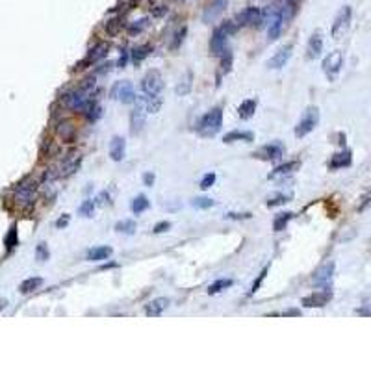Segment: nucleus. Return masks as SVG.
I'll return each instance as SVG.
<instances>
[{"label": "nucleus", "mask_w": 371, "mask_h": 371, "mask_svg": "<svg viewBox=\"0 0 371 371\" xmlns=\"http://www.w3.org/2000/svg\"><path fill=\"white\" fill-rule=\"evenodd\" d=\"M108 51H110V45H108L106 41H101V43H97V45L93 46L91 51L87 52V56L84 58L80 63H77L75 71H82V69H86V67H91L93 63H98V61L104 60V58L108 56Z\"/></svg>", "instance_id": "obj_7"}, {"label": "nucleus", "mask_w": 371, "mask_h": 371, "mask_svg": "<svg viewBox=\"0 0 371 371\" xmlns=\"http://www.w3.org/2000/svg\"><path fill=\"white\" fill-rule=\"evenodd\" d=\"M171 229V223L169 221H160V223L154 227V234H163V232H167V230Z\"/></svg>", "instance_id": "obj_48"}, {"label": "nucleus", "mask_w": 371, "mask_h": 371, "mask_svg": "<svg viewBox=\"0 0 371 371\" xmlns=\"http://www.w3.org/2000/svg\"><path fill=\"white\" fill-rule=\"evenodd\" d=\"M260 17H262V10L256 8V6H247L245 10H241L236 15L239 26H258Z\"/></svg>", "instance_id": "obj_14"}, {"label": "nucleus", "mask_w": 371, "mask_h": 371, "mask_svg": "<svg viewBox=\"0 0 371 371\" xmlns=\"http://www.w3.org/2000/svg\"><path fill=\"white\" fill-rule=\"evenodd\" d=\"M351 19H353L351 6H341L340 11H338L334 17V22H332L331 34L334 39H341V37L345 36V32L349 30V26H351Z\"/></svg>", "instance_id": "obj_2"}, {"label": "nucleus", "mask_w": 371, "mask_h": 371, "mask_svg": "<svg viewBox=\"0 0 371 371\" xmlns=\"http://www.w3.org/2000/svg\"><path fill=\"white\" fill-rule=\"evenodd\" d=\"M301 0H282V6H280V15L284 24H290L291 20L295 19L297 11H299Z\"/></svg>", "instance_id": "obj_21"}, {"label": "nucleus", "mask_w": 371, "mask_h": 371, "mask_svg": "<svg viewBox=\"0 0 371 371\" xmlns=\"http://www.w3.org/2000/svg\"><path fill=\"white\" fill-rule=\"evenodd\" d=\"M149 206H151L149 199L145 197V195H137V197L132 201V206H130V208H132L134 214H141V212H145Z\"/></svg>", "instance_id": "obj_36"}, {"label": "nucleus", "mask_w": 371, "mask_h": 371, "mask_svg": "<svg viewBox=\"0 0 371 371\" xmlns=\"http://www.w3.org/2000/svg\"><path fill=\"white\" fill-rule=\"evenodd\" d=\"M151 52H153V45H149V43H145V45H139V46H134L132 52H130V58H132L134 63H141L145 58L151 56Z\"/></svg>", "instance_id": "obj_27"}, {"label": "nucleus", "mask_w": 371, "mask_h": 371, "mask_svg": "<svg viewBox=\"0 0 371 371\" xmlns=\"http://www.w3.org/2000/svg\"><path fill=\"white\" fill-rule=\"evenodd\" d=\"M115 230H117L119 234H134V230H136V221L134 219H122L115 225Z\"/></svg>", "instance_id": "obj_37"}, {"label": "nucleus", "mask_w": 371, "mask_h": 371, "mask_svg": "<svg viewBox=\"0 0 371 371\" xmlns=\"http://www.w3.org/2000/svg\"><path fill=\"white\" fill-rule=\"evenodd\" d=\"M353 163V153L351 151H341V153H336L334 156L331 158V162H329V167L332 171L336 169H341V167H349Z\"/></svg>", "instance_id": "obj_24"}, {"label": "nucleus", "mask_w": 371, "mask_h": 371, "mask_svg": "<svg viewBox=\"0 0 371 371\" xmlns=\"http://www.w3.org/2000/svg\"><path fill=\"white\" fill-rule=\"evenodd\" d=\"M282 26H284V20H282V15H277L273 19V22H271L269 26H267V39L269 41H277L280 37V32H282Z\"/></svg>", "instance_id": "obj_32"}, {"label": "nucleus", "mask_w": 371, "mask_h": 371, "mask_svg": "<svg viewBox=\"0 0 371 371\" xmlns=\"http://www.w3.org/2000/svg\"><path fill=\"white\" fill-rule=\"evenodd\" d=\"M15 199L20 204H32L37 197V182L32 178H26L15 186Z\"/></svg>", "instance_id": "obj_5"}, {"label": "nucleus", "mask_w": 371, "mask_h": 371, "mask_svg": "<svg viewBox=\"0 0 371 371\" xmlns=\"http://www.w3.org/2000/svg\"><path fill=\"white\" fill-rule=\"evenodd\" d=\"M232 52H230V48H227V51L221 54V69H223V72H229L230 69H232Z\"/></svg>", "instance_id": "obj_43"}, {"label": "nucleus", "mask_w": 371, "mask_h": 371, "mask_svg": "<svg viewBox=\"0 0 371 371\" xmlns=\"http://www.w3.org/2000/svg\"><path fill=\"white\" fill-rule=\"evenodd\" d=\"M80 167V156L78 158H72V160H65L63 165H61V173L60 177H71L77 169Z\"/></svg>", "instance_id": "obj_33"}, {"label": "nucleus", "mask_w": 371, "mask_h": 371, "mask_svg": "<svg viewBox=\"0 0 371 371\" xmlns=\"http://www.w3.org/2000/svg\"><path fill=\"white\" fill-rule=\"evenodd\" d=\"M254 136L253 132H247V130H232L227 136L223 137L225 143H234V141H253Z\"/></svg>", "instance_id": "obj_30"}, {"label": "nucleus", "mask_w": 371, "mask_h": 371, "mask_svg": "<svg viewBox=\"0 0 371 371\" xmlns=\"http://www.w3.org/2000/svg\"><path fill=\"white\" fill-rule=\"evenodd\" d=\"M214 182H215V173L204 175L203 180H201V189H208V188H212V186H214Z\"/></svg>", "instance_id": "obj_47"}, {"label": "nucleus", "mask_w": 371, "mask_h": 371, "mask_svg": "<svg viewBox=\"0 0 371 371\" xmlns=\"http://www.w3.org/2000/svg\"><path fill=\"white\" fill-rule=\"evenodd\" d=\"M191 206H193V208L206 210V208H212V206H214V201L210 197H197L191 201Z\"/></svg>", "instance_id": "obj_42"}, {"label": "nucleus", "mask_w": 371, "mask_h": 371, "mask_svg": "<svg viewBox=\"0 0 371 371\" xmlns=\"http://www.w3.org/2000/svg\"><path fill=\"white\" fill-rule=\"evenodd\" d=\"M78 212H80V215H84V217H93V212H95V201H91V199L84 201V203L80 204Z\"/></svg>", "instance_id": "obj_41"}, {"label": "nucleus", "mask_w": 371, "mask_h": 371, "mask_svg": "<svg viewBox=\"0 0 371 371\" xmlns=\"http://www.w3.org/2000/svg\"><path fill=\"white\" fill-rule=\"evenodd\" d=\"M221 127H223V110L221 108H214V110H210L201 119V122H199L197 127V132L203 137H214L215 134H219Z\"/></svg>", "instance_id": "obj_1"}, {"label": "nucleus", "mask_w": 371, "mask_h": 371, "mask_svg": "<svg viewBox=\"0 0 371 371\" xmlns=\"http://www.w3.org/2000/svg\"><path fill=\"white\" fill-rule=\"evenodd\" d=\"M256 98H247V101H243L241 104H239L238 108V113L241 119H251L254 115V112H256Z\"/></svg>", "instance_id": "obj_29"}, {"label": "nucleus", "mask_w": 371, "mask_h": 371, "mask_svg": "<svg viewBox=\"0 0 371 371\" xmlns=\"http://www.w3.org/2000/svg\"><path fill=\"white\" fill-rule=\"evenodd\" d=\"M17 243H19V238H17V227H11L10 232H8V236H6V239H4V245H6V249L11 251L13 247H17Z\"/></svg>", "instance_id": "obj_40"}, {"label": "nucleus", "mask_w": 371, "mask_h": 371, "mask_svg": "<svg viewBox=\"0 0 371 371\" xmlns=\"http://www.w3.org/2000/svg\"><path fill=\"white\" fill-rule=\"evenodd\" d=\"M334 269H336L334 260H327V262H323V264L314 271V277H312L314 286L329 288L331 282H332V277H334Z\"/></svg>", "instance_id": "obj_8"}, {"label": "nucleus", "mask_w": 371, "mask_h": 371, "mask_svg": "<svg viewBox=\"0 0 371 371\" xmlns=\"http://www.w3.org/2000/svg\"><path fill=\"white\" fill-rule=\"evenodd\" d=\"M301 312L299 310H288V312H284V315H299Z\"/></svg>", "instance_id": "obj_57"}, {"label": "nucleus", "mask_w": 371, "mask_h": 371, "mask_svg": "<svg viewBox=\"0 0 371 371\" xmlns=\"http://www.w3.org/2000/svg\"><path fill=\"white\" fill-rule=\"evenodd\" d=\"M291 51H293V46L291 45L280 46L279 51L271 56V60L267 61V67H269V69H282V67L288 63V60L291 58Z\"/></svg>", "instance_id": "obj_16"}, {"label": "nucleus", "mask_w": 371, "mask_h": 371, "mask_svg": "<svg viewBox=\"0 0 371 371\" xmlns=\"http://www.w3.org/2000/svg\"><path fill=\"white\" fill-rule=\"evenodd\" d=\"M69 219H71V217H69V215L65 214L63 217H60L56 221V227H58V229H63V227H67V225H69Z\"/></svg>", "instance_id": "obj_53"}, {"label": "nucleus", "mask_w": 371, "mask_h": 371, "mask_svg": "<svg viewBox=\"0 0 371 371\" xmlns=\"http://www.w3.org/2000/svg\"><path fill=\"white\" fill-rule=\"evenodd\" d=\"M291 217H293V214H291V212H286V214L277 215V217H275V221H273V230H275V232H282V230L286 229V225L291 221Z\"/></svg>", "instance_id": "obj_34"}, {"label": "nucleus", "mask_w": 371, "mask_h": 371, "mask_svg": "<svg viewBox=\"0 0 371 371\" xmlns=\"http://www.w3.org/2000/svg\"><path fill=\"white\" fill-rule=\"evenodd\" d=\"M56 134L63 143H72L77 139V127L72 121H60L56 127Z\"/></svg>", "instance_id": "obj_18"}, {"label": "nucleus", "mask_w": 371, "mask_h": 371, "mask_svg": "<svg viewBox=\"0 0 371 371\" xmlns=\"http://www.w3.org/2000/svg\"><path fill=\"white\" fill-rule=\"evenodd\" d=\"M163 89V78L158 71H149L141 80V91L145 95H160Z\"/></svg>", "instance_id": "obj_12"}, {"label": "nucleus", "mask_w": 371, "mask_h": 371, "mask_svg": "<svg viewBox=\"0 0 371 371\" xmlns=\"http://www.w3.org/2000/svg\"><path fill=\"white\" fill-rule=\"evenodd\" d=\"M291 199V195H286V193H277L275 197H269V201H267V206L269 208H273V206H279V204H284L288 203Z\"/></svg>", "instance_id": "obj_44"}, {"label": "nucleus", "mask_w": 371, "mask_h": 371, "mask_svg": "<svg viewBox=\"0 0 371 371\" xmlns=\"http://www.w3.org/2000/svg\"><path fill=\"white\" fill-rule=\"evenodd\" d=\"M91 95H93L91 91H86V89L78 87V89L71 91L65 97L67 108H71V110H75V112H86V108L89 106V102L93 101Z\"/></svg>", "instance_id": "obj_6"}, {"label": "nucleus", "mask_w": 371, "mask_h": 371, "mask_svg": "<svg viewBox=\"0 0 371 371\" xmlns=\"http://www.w3.org/2000/svg\"><path fill=\"white\" fill-rule=\"evenodd\" d=\"M282 154H284L282 145H279V143H269V145H264L262 149H258L253 156L260 158V160H264V162H277V160L282 158Z\"/></svg>", "instance_id": "obj_15"}, {"label": "nucleus", "mask_w": 371, "mask_h": 371, "mask_svg": "<svg viewBox=\"0 0 371 371\" xmlns=\"http://www.w3.org/2000/svg\"><path fill=\"white\" fill-rule=\"evenodd\" d=\"M332 301V290L331 286L329 288H323V290H317L314 293L306 295L303 299V306L305 308H323Z\"/></svg>", "instance_id": "obj_10"}, {"label": "nucleus", "mask_w": 371, "mask_h": 371, "mask_svg": "<svg viewBox=\"0 0 371 371\" xmlns=\"http://www.w3.org/2000/svg\"><path fill=\"white\" fill-rule=\"evenodd\" d=\"M154 180H156L154 173H145V175H143V184H145V186H149V188H151V186L154 184Z\"/></svg>", "instance_id": "obj_52"}, {"label": "nucleus", "mask_w": 371, "mask_h": 371, "mask_svg": "<svg viewBox=\"0 0 371 371\" xmlns=\"http://www.w3.org/2000/svg\"><path fill=\"white\" fill-rule=\"evenodd\" d=\"M112 69V63H108V65H102L101 69H97V72H106V71H110Z\"/></svg>", "instance_id": "obj_55"}, {"label": "nucleus", "mask_w": 371, "mask_h": 371, "mask_svg": "<svg viewBox=\"0 0 371 371\" xmlns=\"http://www.w3.org/2000/svg\"><path fill=\"white\" fill-rule=\"evenodd\" d=\"M108 267H115V264H106V265H102V269H108Z\"/></svg>", "instance_id": "obj_58"}, {"label": "nucleus", "mask_w": 371, "mask_h": 371, "mask_svg": "<svg viewBox=\"0 0 371 371\" xmlns=\"http://www.w3.org/2000/svg\"><path fill=\"white\" fill-rule=\"evenodd\" d=\"M112 247H106V245H102V247H93L89 253H87V260L89 262H101V260H106L112 256Z\"/></svg>", "instance_id": "obj_26"}, {"label": "nucleus", "mask_w": 371, "mask_h": 371, "mask_svg": "<svg viewBox=\"0 0 371 371\" xmlns=\"http://www.w3.org/2000/svg\"><path fill=\"white\" fill-rule=\"evenodd\" d=\"M267 271H269V265H265L264 269H262V273L258 275V279L254 280L253 288H251V295H253V293H256V291H258V288H260V286H262V282H264V279H265V275H267Z\"/></svg>", "instance_id": "obj_46"}, {"label": "nucleus", "mask_w": 371, "mask_h": 371, "mask_svg": "<svg viewBox=\"0 0 371 371\" xmlns=\"http://www.w3.org/2000/svg\"><path fill=\"white\" fill-rule=\"evenodd\" d=\"M299 167H301V162H297V160L282 163V165H279V167H275V171H271L269 180H279V178L290 177V175H293Z\"/></svg>", "instance_id": "obj_22"}, {"label": "nucleus", "mask_w": 371, "mask_h": 371, "mask_svg": "<svg viewBox=\"0 0 371 371\" xmlns=\"http://www.w3.org/2000/svg\"><path fill=\"white\" fill-rule=\"evenodd\" d=\"M184 36H186V28H182V30H178V32H177V36H175L173 45H171V48H173V51H177L178 46H180V43H182V41H184Z\"/></svg>", "instance_id": "obj_49"}, {"label": "nucleus", "mask_w": 371, "mask_h": 371, "mask_svg": "<svg viewBox=\"0 0 371 371\" xmlns=\"http://www.w3.org/2000/svg\"><path fill=\"white\" fill-rule=\"evenodd\" d=\"M149 19L147 17H143V19H139V20H134L132 24L128 26V34L130 36H136V34H141V32H145L149 28Z\"/></svg>", "instance_id": "obj_38"}, {"label": "nucleus", "mask_w": 371, "mask_h": 371, "mask_svg": "<svg viewBox=\"0 0 371 371\" xmlns=\"http://www.w3.org/2000/svg\"><path fill=\"white\" fill-rule=\"evenodd\" d=\"M317 122H319V110L317 108H308L303 115L299 122H297V127H295V136L297 137H305L317 127Z\"/></svg>", "instance_id": "obj_4"}, {"label": "nucleus", "mask_w": 371, "mask_h": 371, "mask_svg": "<svg viewBox=\"0 0 371 371\" xmlns=\"http://www.w3.org/2000/svg\"><path fill=\"white\" fill-rule=\"evenodd\" d=\"M234 284L230 279H219V280H215L214 284H210V288H208V295H217V293H221L223 290H227V288H230V286Z\"/></svg>", "instance_id": "obj_35"}, {"label": "nucleus", "mask_w": 371, "mask_h": 371, "mask_svg": "<svg viewBox=\"0 0 371 371\" xmlns=\"http://www.w3.org/2000/svg\"><path fill=\"white\" fill-rule=\"evenodd\" d=\"M191 87H193V75H191V71H188L177 84L175 93H177L178 97H182V95H188V93L191 91Z\"/></svg>", "instance_id": "obj_25"}, {"label": "nucleus", "mask_w": 371, "mask_h": 371, "mask_svg": "<svg viewBox=\"0 0 371 371\" xmlns=\"http://www.w3.org/2000/svg\"><path fill=\"white\" fill-rule=\"evenodd\" d=\"M125 154H127V141H125V137L121 136L112 137V141H110V156H112L113 162H122Z\"/></svg>", "instance_id": "obj_20"}, {"label": "nucleus", "mask_w": 371, "mask_h": 371, "mask_svg": "<svg viewBox=\"0 0 371 371\" xmlns=\"http://www.w3.org/2000/svg\"><path fill=\"white\" fill-rule=\"evenodd\" d=\"M110 98L122 102V104H134V102L137 101V95H136V91H134L132 82H128V80L115 82L112 86V89H110Z\"/></svg>", "instance_id": "obj_3"}, {"label": "nucleus", "mask_w": 371, "mask_h": 371, "mask_svg": "<svg viewBox=\"0 0 371 371\" xmlns=\"http://www.w3.org/2000/svg\"><path fill=\"white\" fill-rule=\"evenodd\" d=\"M165 11H167V8H165V6H158V10L153 11V15L154 17H162L163 13H165Z\"/></svg>", "instance_id": "obj_54"}, {"label": "nucleus", "mask_w": 371, "mask_h": 371, "mask_svg": "<svg viewBox=\"0 0 371 371\" xmlns=\"http://www.w3.org/2000/svg\"><path fill=\"white\" fill-rule=\"evenodd\" d=\"M122 28V22H121V17H115V19H110L106 22V32L110 36H117L119 32Z\"/></svg>", "instance_id": "obj_39"}, {"label": "nucleus", "mask_w": 371, "mask_h": 371, "mask_svg": "<svg viewBox=\"0 0 371 371\" xmlns=\"http://www.w3.org/2000/svg\"><path fill=\"white\" fill-rule=\"evenodd\" d=\"M227 37H229V34L225 32L223 26H217L210 37V54L212 56L221 58V54L227 51Z\"/></svg>", "instance_id": "obj_13"}, {"label": "nucleus", "mask_w": 371, "mask_h": 371, "mask_svg": "<svg viewBox=\"0 0 371 371\" xmlns=\"http://www.w3.org/2000/svg\"><path fill=\"white\" fill-rule=\"evenodd\" d=\"M128 58H130V52H127V51H122V54L119 56V60H117V67H127V63H128Z\"/></svg>", "instance_id": "obj_50"}, {"label": "nucleus", "mask_w": 371, "mask_h": 371, "mask_svg": "<svg viewBox=\"0 0 371 371\" xmlns=\"http://www.w3.org/2000/svg\"><path fill=\"white\" fill-rule=\"evenodd\" d=\"M136 102L137 104L134 106L132 112H130V134H132V136H137V134L143 130L145 121H147V113H149L141 98H137Z\"/></svg>", "instance_id": "obj_9"}, {"label": "nucleus", "mask_w": 371, "mask_h": 371, "mask_svg": "<svg viewBox=\"0 0 371 371\" xmlns=\"http://www.w3.org/2000/svg\"><path fill=\"white\" fill-rule=\"evenodd\" d=\"M341 65H343V54L340 51H334L323 60V65L321 67H323V72L327 75V78L334 80L338 77V72L341 71Z\"/></svg>", "instance_id": "obj_11"}, {"label": "nucleus", "mask_w": 371, "mask_h": 371, "mask_svg": "<svg viewBox=\"0 0 371 371\" xmlns=\"http://www.w3.org/2000/svg\"><path fill=\"white\" fill-rule=\"evenodd\" d=\"M227 0H214L212 4H208L203 11V22H214L225 10H227Z\"/></svg>", "instance_id": "obj_17"}, {"label": "nucleus", "mask_w": 371, "mask_h": 371, "mask_svg": "<svg viewBox=\"0 0 371 371\" xmlns=\"http://www.w3.org/2000/svg\"><path fill=\"white\" fill-rule=\"evenodd\" d=\"M227 217H229V219H251V217H253V214H249V212H245V214H236V212H230V214H227Z\"/></svg>", "instance_id": "obj_51"}, {"label": "nucleus", "mask_w": 371, "mask_h": 371, "mask_svg": "<svg viewBox=\"0 0 371 371\" xmlns=\"http://www.w3.org/2000/svg\"><path fill=\"white\" fill-rule=\"evenodd\" d=\"M139 98L143 101V104H145L149 113L160 112V108H162V98H160V95H145V93H143V97H139Z\"/></svg>", "instance_id": "obj_31"}, {"label": "nucleus", "mask_w": 371, "mask_h": 371, "mask_svg": "<svg viewBox=\"0 0 371 371\" xmlns=\"http://www.w3.org/2000/svg\"><path fill=\"white\" fill-rule=\"evenodd\" d=\"M41 286H43V279H41V277H30V279H26L20 282L19 290H20V293L26 295V293H32V291L39 290Z\"/></svg>", "instance_id": "obj_28"}, {"label": "nucleus", "mask_w": 371, "mask_h": 371, "mask_svg": "<svg viewBox=\"0 0 371 371\" xmlns=\"http://www.w3.org/2000/svg\"><path fill=\"white\" fill-rule=\"evenodd\" d=\"M171 305V301L167 297H158V299L151 301L147 306H145V314L149 317H158V315H162V312Z\"/></svg>", "instance_id": "obj_23"}, {"label": "nucleus", "mask_w": 371, "mask_h": 371, "mask_svg": "<svg viewBox=\"0 0 371 371\" xmlns=\"http://www.w3.org/2000/svg\"><path fill=\"white\" fill-rule=\"evenodd\" d=\"M321 52H323V36H321V32H314L306 45V58L315 60L321 56Z\"/></svg>", "instance_id": "obj_19"}, {"label": "nucleus", "mask_w": 371, "mask_h": 371, "mask_svg": "<svg viewBox=\"0 0 371 371\" xmlns=\"http://www.w3.org/2000/svg\"><path fill=\"white\" fill-rule=\"evenodd\" d=\"M6 306H8V301H6V299H0V312L4 310Z\"/></svg>", "instance_id": "obj_56"}, {"label": "nucleus", "mask_w": 371, "mask_h": 371, "mask_svg": "<svg viewBox=\"0 0 371 371\" xmlns=\"http://www.w3.org/2000/svg\"><path fill=\"white\" fill-rule=\"evenodd\" d=\"M48 256H51V253H48V247H46L45 243H39L36 249V258L37 262H46L48 260Z\"/></svg>", "instance_id": "obj_45"}]
</instances>
